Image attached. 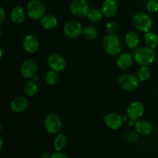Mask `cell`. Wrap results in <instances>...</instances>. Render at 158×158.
Wrapping results in <instances>:
<instances>
[{"mask_svg":"<svg viewBox=\"0 0 158 158\" xmlns=\"http://www.w3.org/2000/svg\"><path fill=\"white\" fill-rule=\"evenodd\" d=\"M151 77V70L148 66H141L137 73V77L140 82H144Z\"/></svg>","mask_w":158,"mask_h":158,"instance_id":"cb8c5ba5","label":"cell"},{"mask_svg":"<svg viewBox=\"0 0 158 158\" xmlns=\"http://www.w3.org/2000/svg\"><path fill=\"white\" fill-rule=\"evenodd\" d=\"M134 128L137 134L148 136L152 133V125L147 120H137L134 124Z\"/></svg>","mask_w":158,"mask_h":158,"instance_id":"e0dca14e","label":"cell"},{"mask_svg":"<svg viewBox=\"0 0 158 158\" xmlns=\"http://www.w3.org/2000/svg\"><path fill=\"white\" fill-rule=\"evenodd\" d=\"M146 8L148 12L155 13L158 12V0H148Z\"/></svg>","mask_w":158,"mask_h":158,"instance_id":"83f0119b","label":"cell"},{"mask_svg":"<svg viewBox=\"0 0 158 158\" xmlns=\"http://www.w3.org/2000/svg\"><path fill=\"white\" fill-rule=\"evenodd\" d=\"M103 16V14L101 9H99L97 8H93L89 9L87 15V18L92 23H98L102 19Z\"/></svg>","mask_w":158,"mask_h":158,"instance_id":"d4e9b609","label":"cell"},{"mask_svg":"<svg viewBox=\"0 0 158 158\" xmlns=\"http://www.w3.org/2000/svg\"><path fill=\"white\" fill-rule=\"evenodd\" d=\"M144 42L147 46L152 49H155L158 46V36L153 32H146L144 35Z\"/></svg>","mask_w":158,"mask_h":158,"instance_id":"603a6c76","label":"cell"},{"mask_svg":"<svg viewBox=\"0 0 158 158\" xmlns=\"http://www.w3.org/2000/svg\"><path fill=\"white\" fill-rule=\"evenodd\" d=\"M133 23L137 30L143 32H148L153 26V20L148 13L139 12L134 15Z\"/></svg>","mask_w":158,"mask_h":158,"instance_id":"3957f363","label":"cell"},{"mask_svg":"<svg viewBox=\"0 0 158 158\" xmlns=\"http://www.w3.org/2000/svg\"><path fill=\"white\" fill-rule=\"evenodd\" d=\"M83 29L84 28L80 22L73 19L66 21L63 28L65 35L70 39H77L83 35Z\"/></svg>","mask_w":158,"mask_h":158,"instance_id":"5b68a950","label":"cell"},{"mask_svg":"<svg viewBox=\"0 0 158 158\" xmlns=\"http://www.w3.org/2000/svg\"><path fill=\"white\" fill-rule=\"evenodd\" d=\"M104 123L108 128L114 131L120 129L123 124V118L119 114L115 113H108L105 115Z\"/></svg>","mask_w":158,"mask_h":158,"instance_id":"7c38bea8","label":"cell"},{"mask_svg":"<svg viewBox=\"0 0 158 158\" xmlns=\"http://www.w3.org/2000/svg\"><path fill=\"white\" fill-rule=\"evenodd\" d=\"M102 46L105 52L110 56L120 54L123 50V42L115 34H108L103 39Z\"/></svg>","mask_w":158,"mask_h":158,"instance_id":"6da1fadb","label":"cell"},{"mask_svg":"<svg viewBox=\"0 0 158 158\" xmlns=\"http://www.w3.org/2000/svg\"><path fill=\"white\" fill-rule=\"evenodd\" d=\"M134 61V55H131L129 52H123L119 55L117 60V65L120 69L126 70L132 66Z\"/></svg>","mask_w":158,"mask_h":158,"instance_id":"9a60e30c","label":"cell"},{"mask_svg":"<svg viewBox=\"0 0 158 158\" xmlns=\"http://www.w3.org/2000/svg\"><path fill=\"white\" fill-rule=\"evenodd\" d=\"M105 28H106V31L108 34H115L118 31L119 26L116 22L111 21L106 25Z\"/></svg>","mask_w":158,"mask_h":158,"instance_id":"f1b7e54d","label":"cell"},{"mask_svg":"<svg viewBox=\"0 0 158 158\" xmlns=\"http://www.w3.org/2000/svg\"><path fill=\"white\" fill-rule=\"evenodd\" d=\"M144 114V106L140 101H134L128 106L127 116L130 120L137 121Z\"/></svg>","mask_w":158,"mask_h":158,"instance_id":"30bf717a","label":"cell"},{"mask_svg":"<svg viewBox=\"0 0 158 158\" xmlns=\"http://www.w3.org/2000/svg\"><path fill=\"white\" fill-rule=\"evenodd\" d=\"M127 140L130 143H134V142H137L138 140V136L134 132H129L127 134L126 136Z\"/></svg>","mask_w":158,"mask_h":158,"instance_id":"f546056e","label":"cell"},{"mask_svg":"<svg viewBox=\"0 0 158 158\" xmlns=\"http://www.w3.org/2000/svg\"><path fill=\"white\" fill-rule=\"evenodd\" d=\"M38 64L33 60H26L22 63L19 71L22 77L25 79L33 78L38 71Z\"/></svg>","mask_w":158,"mask_h":158,"instance_id":"9c48e42d","label":"cell"},{"mask_svg":"<svg viewBox=\"0 0 158 158\" xmlns=\"http://www.w3.org/2000/svg\"><path fill=\"white\" fill-rule=\"evenodd\" d=\"M73 15L79 18L87 16L89 11V6L86 0H72L69 6Z\"/></svg>","mask_w":158,"mask_h":158,"instance_id":"ba28073f","label":"cell"},{"mask_svg":"<svg viewBox=\"0 0 158 158\" xmlns=\"http://www.w3.org/2000/svg\"><path fill=\"white\" fill-rule=\"evenodd\" d=\"M23 46L24 50L28 53H35L40 47L39 40L36 37L32 34L27 35L23 40Z\"/></svg>","mask_w":158,"mask_h":158,"instance_id":"5bb4252c","label":"cell"},{"mask_svg":"<svg viewBox=\"0 0 158 158\" xmlns=\"http://www.w3.org/2000/svg\"><path fill=\"white\" fill-rule=\"evenodd\" d=\"M6 20V12L2 7L0 8V24L2 25Z\"/></svg>","mask_w":158,"mask_h":158,"instance_id":"1f68e13d","label":"cell"},{"mask_svg":"<svg viewBox=\"0 0 158 158\" xmlns=\"http://www.w3.org/2000/svg\"><path fill=\"white\" fill-rule=\"evenodd\" d=\"M117 3L115 0H105L101 6V11L103 15L107 18L114 16L117 12Z\"/></svg>","mask_w":158,"mask_h":158,"instance_id":"2e32d148","label":"cell"},{"mask_svg":"<svg viewBox=\"0 0 158 158\" xmlns=\"http://www.w3.org/2000/svg\"><path fill=\"white\" fill-rule=\"evenodd\" d=\"M26 12L32 19H41L45 15L46 7L40 0H29L26 5Z\"/></svg>","mask_w":158,"mask_h":158,"instance_id":"277c9868","label":"cell"},{"mask_svg":"<svg viewBox=\"0 0 158 158\" xmlns=\"http://www.w3.org/2000/svg\"><path fill=\"white\" fill-rule=\"evenodd\" d=\"M47 63L50 69L56 72H62L66 66L64 57L59 53H52L48 56Z\"/></svg>","mask_w":158,"mask_h":158,"instance_id":"8fae6325","label":"cell"},{"mask_svg":"<svg viewBox=\"0 0 158 158\" xmlns=\"http://www.w3.org/2000/svg\"><path fill=\"white\" fill-rule=\"evenodd\" d=\"M3 148V140L2 138H0V150H2Z\"/></svg>","mask_w":158,"mask_h":158,"instance_id":"836d02e7","label":"cell"},{"mask_svg":"<svg viewBox=\"0 0 158 158\" xmlns=\"http://www.w3.org/2000/svg\"><path fill=\"white\" fill-rule=\"evenodd\" d=\"M9 107L12 112L22 113L26 111L29 107V100L23 96H19L15 97L11 101Z\"/></svg>","mask_w":158,"mask_h":158,"instance_id":"4fadbf2b","label":"cell"},{"mask_svg":"<svg viewBox=\"0 0 158 158\" xmlns=\"http://www.w3.org/2000/svg\"><path fill=\"white\" fill-rule=\"evenodd\" d=\"M83 35L86 40H94L98 35V31L94 26H86L83 29Z\"/></svg>","mask_w":158,"mask_h":158,"instance_id":"484cf974","label":"cell"},{"mask_svg":"<svg viewBox=\"0 0 158 158\" xmlns=\"http://www.w3.org/2000/svg\"><path fill=\"white\" fill-rule=\"evenodd\" d=\"M51 154H49L48 152H44L42 154L41 158H50Z\"/></svg>","mask_w":158,"mask_h":158,"instance_id":"d6a6232c","label":"cell"},{"mask_svg":"<svg viewBox=\"0 0 158 158\" xmlns=\"http://www.w3.org/2000/svg\"><path fill=\"white\" fill-rule=\"evenodd\" d=\"M41 26L43 29L46 30H51L53 29L58 23V19L56 17L52 14H47L45 15L41 19Z\"/></svg>","mask_w":158,"mask_h":158,"instance_id":"d6986e66","label":"cell"},{"mask_svg":"<svg viewBox=\"0 0 158 158\" xmlns=\"http://www.w3.org/2000/svg\"><path fill=\"white\" fill-rule=\"evenodd\" d=\"M140 80L132 74H124L118 79V85L125 91H134L138 88Z\"/></svg>","mask_w":158,"mask_h":158,"instance_id":"52a82bcc","label":"cell"},{"mask_svg":"<svg viewBox=\"0 0 158 158\" xmlns=\"http://www.w3.org/2000/svg\"><path fill=\"white\" fill-rule=\"evenodd\" d=\"M10 19L12 23L20 24L23 23L26 19V12L22 6H18L13 8L10 13Z\"/></svg>","mask_w":158,"mask_h":158,"instance_id":"ac0fdd59","label":"cell"},{"mask_svg":"<svg viewBox=\"0 0 158 158\" xmlns=\"http://www.w3.org/2000/svg\"><path fill=\"white\" fill-rule=\"evenodd\" d=\"M139 42H140V39H139L138 35L134 31L127 32L125 35V43L127 47L131 49L135 50L138 47Z\"/></svg>","mask_w":158,"mask_h":158,"instance_id":"ffe728a7","label":"cell"},{"mask_svg":"<svg viewBox=\"0 0 158 158\" xmlns=\"http://www.w3.org/2000/svg\"><path fill=\"white\" fill-rule=\"evenodd\" d=\"M50 158H69L68 155L62 151H56L51 154Z\"/></svg>","mask_w":158,"mask_h":158,"instance_id":"4dcf8cb0","label":"cell"},{"mask_svg":"<svg viewBox=\"0 0 158 158\" xmlns=\"http://www.w3.org/2000/svg\"><path fill=\"white\" fill-rule=\"evenodd\" d=\"M63 123L61 119L56 114H49L45 117L44 127L49 134H57L61 130Z\"/></svg>","mask_w":158,"mask_h":158,"instance_id":"8992f818","label":"cell"},{"mask_svg":"<svg viewBox=\"0 0 158 158\" xmlns=\"http://www.w3.org/2000/svg\"><path fill=\"white\" fill-rule=\"evenodd\" d=\"M134 61L140 66H149L156 59V52L154 49L148 46L137 47L134 52Z\"/></svg>","mask_w":158,"mask_h":158,"instance_id":"7a4b0ae2","label":"cell"},{"mask_svg":"<svg viewBox=\"0 0 158 158\" xmlns=\"http://www.w3.org/2000/svg\"><path fill=\"white\" fill-rule=\"evenodd\" d=\"M23 90H24L25 94L28 97H34L38 93V86L34 80H29L25 83Z\"/></svg>","mask_w":158,"mask_h":158,"instance_id":"7402d4cb","label":"cell"},{"mask_svg":"<svg viewBox=\"0 0 158 158\" xmlns=\"http://www.w3.org/2000/svg\"><path fill=\"white\" fill-rule=\"evenodd\" d=\"M59 74L58 72H56L54 70H50L46 74L45 77V81H46V84L49 85V86H54L59 81Z\"/></svg>","mask_w":158,"mask_h":158,"instance_id":"4316f807","label":"cell"},{"mask_svg":"<svg viewBox=\"0 0 158 158\" xmlns=\"http://www.w3.org/2000/svg\"><path fill=\"white\" fill-rule=\"evenodd\" d=\"M67 144V137L63 134H58L53 141V147L56 151H62Z\"/></svg>","mask_w":158,"mask_h":158,"instance_id":"44dd1931","label":"cell"}]
</instances>
